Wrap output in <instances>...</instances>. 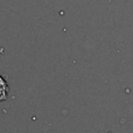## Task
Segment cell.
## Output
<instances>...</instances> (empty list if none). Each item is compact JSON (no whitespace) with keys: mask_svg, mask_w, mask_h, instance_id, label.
Segmentation results:
<instances>
[{"mask_svg":"<svg viewBox=\"0 0 133 133\" xmlns=\"http://www.w3.org/2000/svg\"><path fill=\"white\" fill-rule=\"evenodd\" d=\"M7 92H8V87H7V83L5 82V79L0 76V101H4L6 99Z\"/></svg>","mask_w":133,"mask_h":133,"instance_id":"cell-1","label":"cell"}]
</instances>
